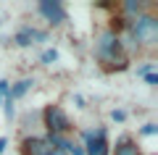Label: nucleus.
Masks as SVG:
<instances>
[{
	"instance_id": "obj_21",
	"label": "nucleus",
	"mask_w": 158,
	"mask_h": 155,
	"mask_svg": "<svg viewBox=\"0 0 158 155\" xmlns=\"http://www.w3.org/2000/svg\"><path fill=\"white\" fill-rule=\"evenodd\" d=\"M50 155H69V153H63V150H56V147H50Z\"/></svg>"
},
{
	"instance_id": "obj_5",
	"label": "nucleus",
	"mask_w": 158,
	"mask_h": 155,
	"mask_svg": "<svg viewBox=\"0 0 158 155\" xmlns=\"http://www.w3.org/2000/svg\"><path fill=\"white\" fill-rule=\"evenodd\" d=\"M40 13L45 16L48 24H53V27H58V24L66 21V8L58 3V0H40Z\"/></svg>"
},
{
	"instance_id": "obj_14",
	"label": "nucleus",
	"mask_w": 158,
	"mask_h": 155,
	"mask_svg": "<svg viewBox=\"0 0 158 155\" xmlns=\"http://www.w3.org/2000/svg\"><path fill=\"white\" fill-rule=\"evenodd\" d=\"M148 74H153V63H145L137 68V76H148Z\"/></svg>"
},
{
	"instance_id": "obj_20",
	"label": "nucleus",
	"mask_w": 158,
	"mask_h": 155,
	"mask_svg": "<svg viewBox=\"0 0 158 155\" xmlns=\"http://www.w3.org/2000/svg\"><path fill=\"white\" fill-rule=\"evenodd\" d=\"M6 147H8V139H6V137H0V155L6 153Z\"/></svg>"
},
{
	"instance_id": "obj_4",
	"label": "nucleus",
	"mask_w": 158,
	"mask_h": 155,
	"mask_svg": "<svg viewBox=\"0 0 158 155\" xmlns=\"http://www.w3.org/2000/svg\"><path fill=\"white\" fill-rule=\"evenodd\" d=\"M85 155H108V142H106V129L98 132H85Z\"/></svg>"
},
{
	"instance_id": "obj_7",
	"label": "nucleus",
	"mask_w": 158,
	"mask_h": 155,
	"mask_svg": "<svg viewBox=\"0 0 158 155\" xmlns=\"http://www.w3.org/2000/svg\"><path fill=\"white\" fill-rule=\"evenodd\" d=\"M21 155H50V145L45 137H27L21 142Z\"/></svg>"
},
{
	"instance_id": "obj_22",
	"label": "nucleus",
	"mask_w": 158,
	"mask_h": 155,
	"mask_svg": "<svg viewBox=\"0 0 158 155\" xmlns=\"http://www.w3.org/2000/svg\"><path fill=\"white\" fill-rule=\"evenodd\" d=\"M0 103H3V97H0Z\"/></svg>"
},
{
	"instance_id": "obj_17",
	"label": "nucleus",
	"mask_w": 158,
	"mask_h": 155,
	"mask_svg": "<svg viewBox=\"0 0 158 155\" xmlns=\"http://www.w3.org/2000/svg\"><path fill=\"white\" fill-rule=\"evenodd\" d=\"M111 118H113V121H124L127 113H124V111H111Z\"/></svg>"
},
{
	"instance_id": "obj_9",
	"label": "nucleus",
	"mask_w": 158,
	"mask_h": 155,
	"mask_svg": "<svg viewBox=\"0 0 158 155\" xmlns=\"http://www.w3.org/2000/svg\"><path fill=\"white\" fill-rule=\"evenodd\" d=\"M121 11L124 13H129L132 18H137V16H142V13H148V3L145 0H129V3H124V6H121Z\"/></svg>"
},
{
	"instance_id": "obj_6",
	"label": "nucleus",
	"mask_w": 158,
	"mask_h": 155,
	"mask_svg": "<svg viewBox=\"0 0 158 155\" xmlns=\"http://www.w3.org/2000/svg\"><path fill=\"white\" fill-rule=\"evenodd\" d=\"M42 39H45V32H40V29H34V27H21L13 34V42H16L19 47H29V45H34V42H42Z\"/></svg>"
},
{
	"instance_id": "obj_18",
	"label": "nucleus",
	"mask_w": 158,
	"mask_h": 155,
	"mask_svg": "<svg viewBox=\"0 0 158 155\" xmlns=\"http://www.w3.org/2000/svg\"><path fill=\"white\" fill-rule=\"evenodd\" d=\"M8 89H11V87H8V82H6V79H0V97H3V95L8 97Z\"/></svg>"
},
{
	"instance_id": "obj_2",
	"label": "nucleus",
	"mask_w": 158,
	"mask_h": 155,
	"mask_svg": "<svg viewBox=\"0 0 158 155\" xmlns=\"http://www.w3.org/2000/svg\"><path fill=\"white\" fill-rule=\"evenodd\" d=\"M129 34L140 47L153 50L158 45V18L153 13H142L137 18H129Z\"/></svg>"
},
{
	"instance_id": "obj_13",
	"label": "nucleus",
	"mask_w": 158,
	"mask_h": 155,
	"mask_svg": "<svg viewBox=\"0 0 158 155\" xmlns=\"http://www.w3.org/2000/svg\"><path fill=\"white\" fill-rule=\"evenodd\" d=\"M69 155H85V147L77 142H71V147H69Z\"/></svg>"
},
{
	"instance_id": "obj_3",
	"label": "nucleus",
	"mask_w": 158,
	"mask_h": 155,
	"mask_svg": "<svg viewBox=\"0 0 158 155\" xmlns=\"http://www.w3.org/2000/svg\"><path fill=\"white\" fill-rule=\"evenodd\" d=\"M42 124H45L48 134H69L71 132V118H69V113L63 111L61 105H56V103L45 105V111H42Z\"/></svg>"
},
{
	"instance_id": "obj_10",
	"label": "nucleus",
	"mask_w": 158,
	"mask_h": 155,
	"mask_svg": "<svg viewBox=\"0 0 158 155\" xmlns=\"http://www.w3.org/2000/svg\"><path fill=\"white\" fill-rule=\"evenodd\" d=\"M113 155H142V153H140V147H137L129 137H124L121 142L116 145V153H113Z\"/></svg>"
},
{
	"instance_id": "obj_11",
	"label": "nucleus",
	"mask_w": 158,
	"mask_h": 155,
	"mask_svg": "<svg viewBox=\"0 0 158 155\" xmlns=\"http://www.w3.org/2000/svg\"><path fill=\"white\" fill-rule=\"evenodd\" d=\"M40 61H42V66H53V63L58 61V50H56V47L45 50V53H42V55H40Z\"/></svg>"
},
{
	"instance_id": "obj_16",
	"label": "nucleus",
	"mask_w": 158,
	"mask_h": 155,
	"mask_svg": "<svg viewBox=\"0 0 158 155\" xmlns=\"http://www.w3.org/2000/svg\"><path fill=\"white\" fill-rule=\"evenodd\" d=\"M142 79H145V82L150 84V87H156V84H158V74H156V71H153V74H148V76H142Z\"/></svg>"
},
{
	"instance_id": "obj_15",
	"label": "nucleus",
	"mask_w": 158,
	"mask_h": 155,
	"mask_svg": "<svg viewBox=\"0 0 158 155\" xmlns=\"http://www.w3.org/2000/svg\"><path fill=\"white\" fill-rule=\"evenodd\" d=\"M3 108H6V118H13V100L6 97V105H3Z\"/></svg>"
},
{
	"instance_id": "obj_19",
	"label": "nucleus",
	"mask_w": 158,
	"mask_h": 155,
	"mask_svg": "<svg viewBox=\"0 0 158 155\" xmlns=\"http://www.w3.org/2000/svg\"><path fill=\"white\" fill-rule=\"evenodd\" d=\"M74 103H77V108H85V97L82 95H74Z\"/></svg>"
},
{
	"instance_id": "obj_1",
	"label": "nucleus",
	"mask_w": 158,
	"mask_h": 155,
	"mask_svg": "<svg viewBox=\"0 0 158 155\" xmlns=\"http://www.w3.org/2000/svg\"><path fill=\"white\" fill-rule=\"evenodd\" d=\"M95 55L100 61V66L106 71H124L129 66L124 55V42H121V34L116 29H103L95 37Z\"/></svg>"
},
{
	"instance_id": "obj_12",
	"label": "nucleus",
	"mask_w": 158,
	"mask_h": 155,
	"mask_svg": "<svg viewBox=\"0 0 158 155\" xmlns=\"http://www.w3.org/2000/svg\"><path fill=\"white\" fill-rule=\"evenodd\" d=\"M140 134H142V137H153V134H158V126H156V124H145V126L140 129Z\"/></svg>"
},
{
	"instance_id": "obj_8",
	"label": "nucleus",
	"mask_w": 158,
	"mask_h": 155,
	"mask_svg": "<svg viewBox=\"0 0 158 155\" xmlns=\"http://www.w3.org/2000/svg\"><path fill=\"white\" fill-rule=\"evenodd\" d=\"M32 87H34V79H21V82H16L11 89H8V100H19V97H24V95H27Z\"/></svg>"
}]
</instances>
